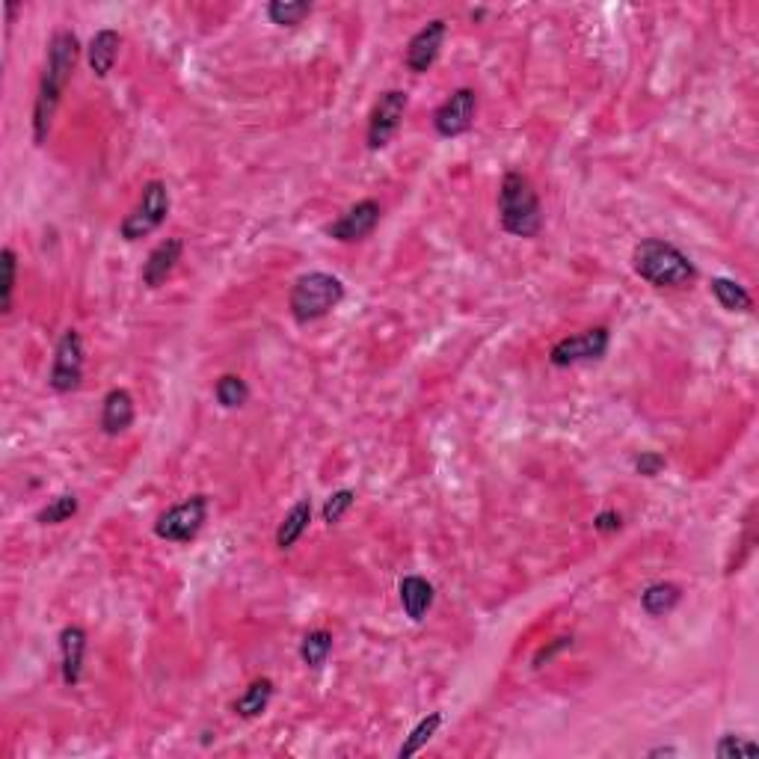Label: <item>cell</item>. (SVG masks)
<instances>
[{"label":"cell","instance_id":"obj_1","mask_svg":"<svg viewBox=\"0 0 759 759\" xmlns=\"http://www.w3.org/2000/svg\"><path fill=\"white\" fill-rule=\"evenodd\" d=\"M81 57V42L72 30H57L48 42V57H45V69L39 78V92H36V104H33V140L36 146H42L48 140L51 122L57 116V107L63 101V92L75 75Z\"/></svg>","mask_w":759,"mask_h":759},{"label":"cell","instance_id":"obj_2","mask_svg":"<svg viewBox=\"0 0 759 759\" xmlns=\"http://www.w3.org/2000/svg\"><path fill=\"white\" fill-rule=\"evenodd\" d=\"M635 273L656 288H688L697 279V267L671 241L647 238L632 250Z\"/></svg>","mask_w":759,"mask_h":759},{"label":"cell","instance_id":"obj_3","mask_svg":"<svg viewBox=\"0 0 759 759\" xmlns=\"http://www.w3.org/2000/svg\"><path fill=\"white\" fill-rule=\"evenodd\" d=\"M499 223L513 238H537L543 229L540 196L528 175L510 169L499 187Z\"/></svg>","mask_w":759,"mask_h":759},{"label":"cell","instance_id":"obj_4","mask_svg":"<svg viewBox=\"0 0 759 759\" xmlns=\"http://www.w3.org/2000/svg\"><path fill=\"white\" fill-rule=\"evenodd\" d=\"M341 300H344V282L333 273L312 270L294 282L291 297H288V309L297 324H312V321L327 318Z\"/></svg>","mask_w":759,"mask_h":759},{"label":"cell","instance_id":"obj_5","mask_svg":"<svg viewBox=\"0 0 759 759\" xmlns=\"http://www.w3.org/2000/svg\"><path fill=\"white\" fill-rule=\"evenodd\" d=\"M169 190L164 181H146L140 202L131 214H125V220L119 223V235L125 241H140L149 238L152 232H158L164 226V220L169 217Z\"/></svg>","mask_w":759,"mask_h":759},{"label":"cell","instance_id":"obj_6","mask_svg":"<svg viewBox=\"0 0 759 759\" xmlns=\"http://www.w3.org/2000/svg\"><path fill=\"white\" fill-rule=\"evenodd\" d=\"M208 519V496L196 493L164 510L155 522V534L169 543H190Z\"/></svg>","mask_w":759,"mask_h":759},{"label":"cell","instance_id":"obj_7","mask_svg":"<svg viewBox=\"0 0 759 759\" xmlns=\"http://www.w3.org/2000/svg\"><path fill=\"white\" fill-rule=\"evenodd\" d=\"M84 365V336L78 330H66L57 341V350H54V365H51V374H48V386L60 395L75 392L84 383Z\"/></svg>","mask_w":759,"mask_h":759},{"label":"cell","instance_id":"obj_8","mask_svg":"<svg viewBox=\"0 0 759 759\" xmlns=\"http://www.w3.org/2000/svg\"><path fill=\"white\" fill-rule=\"evenodd\" d=\"M407 104H410V98L404 89H389L377 98V104L368 116V149L371 152L386 149L392 143V137L398 134L401 122H404Z\"/></svg>","mask_w":759,"mask_h":759},{"label":"cell","instance_id":"obj_9","mask_svg":"<svg viewBox=\"0 0 759 759\" xmlns=\"http://www.w3.org/2000/svg\"><path fill=\"white\" fill-rule=\"evenodd\" d=\"M475 116H478V92L469 89V86H460L454 89L433 113V128L439 137L451 140V137H460L466 134L472 125H475Z\"/></svg>","mask_w":759,"mask_h":759},{"label":"cell","instance_id":"obj_10","mask_svg":"<svg viewBox=\"0 0 759 759\" xmlns=\"http://www.w3.org/2000/svg\"><path fill=\"white\" fill-rule=\"evenodd\" d=\"M611 333L608 327H593L579 336L561 338L552 350H549V362L555 368H570V365H582V362H599L608 353Z\"/></svg>","mask_w":759,"mask_h":759},{"label":"cell","instance_id":"obj_11","mask_svg":"<svg viewBox=\"0 0 759 759\" xmlns=\"http://www.w3.org/2000/svg\"><path fill=\"white\" fill-rule=\"evenodd\" d=\"M380 217H383L380 202H377V199H362V202H356L353 208H347L336 223H330L327 235H330L333 241H341V244H356V241L368 238V235L377 229Z\"/></svg>","mask_w":759,"mask_h":759},{"label":"cell","instance_id":"obj_12","mask_svg":"<svg viewBox=\"0 0 759 759\" xmlns=\"http://www.w3.org/2000/svg\"><path fill=\"white\" fill-rule=\"evenodd\" d=\"M445 36H448V24L442 18H433L410 39L404 63L413 75H424V72L433 69V63H436V57L445 45Z\"/></svg>","mask_w":759,"mask_h":759},{"label":"cell","instance_id":"obj_13","mask_svg":"<svg viewBox=\"0 0 759 759\" xmlns=\"http://www.w3.org/2000/svg\"><path fill=\"white\" fill-rule=\"evenodd\" d=\"M84 659H86V629L81 626H66L60 632V671L63 682L69 688H75L84 676Z\"/></svg>","mask_w":759,"mask_h":759},{"label":"cell","instance_id":"obj_14","mask_svg":"<svg viewBox=\"0 0 759 759\" xmlns=\"http://www.w3.org/2000/svg\"><path fill=\"white\" fill-rule=\"evenodd\" d=\"M181 253H184V241H181V238H167V241H161V244L149 253L146 264H143V285H146V288H161L169 276H172L175 264L181 261Z\"/></svg>","mask_w":759,"mask_h":759},{"label":"cell","instance_id":"obj_15","mask_svg":"<svg viewBox=\"0 0 759 759\" xmlns=\"http://www.w3.org/2000/svg\"><path fill=\"white\" fill-rule=\"evenodd\" d=\"M134 416H137V410H134V398H131L128 389H110V392L104 395V404H101V430H104L107 436L125 433V430L134 424Z\"/></svg>","mask_w":759,"mask_h":759},{"label":"cell","instance_id":"obj_16","mask_svg":"<svg viewBox=\"0 0 759 759\" xmlns=\"http://www.w3.org/2000/svg\"><path fill=\"white\" fill-rule=\"evenodd\" d=\"M119 48H122V36L116 30H98L86 48V60L95 78H107L119 60Z\"/></svg>","mask_w":759,"mask_h":759},{"label":"cell","instance_id":"obj_17","mask_svg":"<svg viewBox=\"0 0 759 759\" xmlns=\"http://www.w3.org/2000/svg\"><path fill=\"white\" fill-rule=\"evenodd\" d=\"M398 593H401V605H404V614L413 620V623H422L433 605V585L422 579V576H404L401 585H398Z\"/></svg>","mask_w":759,"mask_h":759},{"label":"cell","instance_id":"obj_18","mask_svg":"<svg viewBox=\"0 0 759 759\" xmlns=\"http://www.w3.org/2000/svg\"><path fill=\"white\" fill-rule=\"evenodd\" d=\"M309 525H312V502H309V499H300L297 505L285 513V519L279 522V528H276V546H279L282 552L294 549L297 540L309 531Z\"/></svg>","mask_w":759,"mask_h":759},{"label":"cell","instance_id":"obj_19","mask_svg":"<svg viewBox=\"0 0 759 759\" xmlns=\"http://www.w3.org/2000/svg\"><path fill=\"white\" fill-rule=\"evenodd\" d=\"M709 288H712V297L721 303V309H727V312H754V297L745 291V285H739L727 276H715L709 282Z\"/></svg>","mask_w":759,"mask_h":759},{"label":"cell","instance_id":"obj_20","mask_svg":"<svg viewBox=\"0 0 759 759\" xmlns=\"http://www.w3.org/2000/svg\"><path fill=\"white\" fill-rule=\"evenodd\" d=\"M270 700H273V679H270V676H261V679L250 682V688L232 703V709H235V715H241V718H258V715L270 706Z\"/></svg>","mask_w":759,"mask_h":759},{"label":"cell","instance_id":"obj_21","mask_svg":"<svg viewBox=\"0 0 759 759\" xmlns=\"http://www.w3.org/2000/svg\"><path fill=\"white\" fill-rule=\"evenodd\" d=\"M682 599V591L674 582H656L650 585L647 591L641 593V608L650 614V617H662V614H671L676 605Z\"/></svg>","mask_w":759,"mask_h":759},{"label":"cell","instance_id":"obj_22","mask_svg":"<svg viewBox=\"0 0 759 759\" xmlns=\"http://www.w3.org/2000/svg\"><path fill=\"white\" fill-rule=\"evenodd\" d=\"M312 3L309 0H270L267 3V18L276 27H297L303 24V18L312 15Z\"/></svg>","mask_w":759,"mask_h":759},{"label":"cell","instance_id":"obj_23","mask_svg":"<svg viewBox=\"0 0 759 759\" xmlns=\"http://www.w3.org/2000/svg\"><path fill=\"white\" fill-rule=\"evenodd\" d=\"M214 395H217V404L226 407V410H238L250 401V386L244 377L238 374H223L214 386Z\"/></svg>","mask_w":759,"mask_h":759},{"label":"cell","instance_id":"obj_24","mask_svg":"<svg viewBox=\"0 0 759 759\" xmlns=\"http://www.w3.org/2000/svg\"><path fill=\"white\" fill-rule=\"evenodd\" d=\"M333 653V635L327 629H312L300 644V659L309 668H321Z\"/></svg>","mask_w":759,"mask_h":759},{"label":"cell","instance_id":"obj_25","mask_svg":"<svg viewBox=\"0 0 759 759\" xmlns=\"http://www.w3.org/2000/svg\"><path fill=\"white\" fill-rule=\"evenodd\" d=\"M442 727V715L439 712H430L427 718H422L416 727H413V733L404 739V745H401V751H398V757L401 759H410L413 754H419L424 745L436 736V730Z\"/></svg>","mask_w":759,"mask_h":759},{"label":"cell","instance_id":"obj_26","mask_svg":"<svg viewBox=\"0 0 759 759\" xmlns=\"http://www.w3.org/2000/svg\"><path fill=\"white\" fill-rule=\"evenodd\" d=\"M75 513H78V496L63 493V496L51 499L48 505L36 513V522H39V525H60V522H69Z\"/></svg>","mask_w":759,"mask_h":759},{"label":"cell","instance_id":"obj_27","mask_svg":"<svg viewBox=\"0 0 759 759\" xmlns=\"http://www.w3.org/2000/svg\"><path fill=\"white\" fill-rule=\"evenodd\" d=\"M715 754L721 759H739V757H759V745L745 739V736H721V742L715 745Z\"/></svg>","mask_w":759,"mask_h":759},{"label":"cell","instance_id":"obj_28","mask_svg":"<svg viewBox=\"0 0 759 759\" xmlns=\"http://www.w3.org/2000/svg\"><path fill=\"white\" fill-rule=\"evenodd\" d=\"M3 294H0V312L9 315L12 312V294H15V279H18V261H15V250L6 247L3 253Z\"/></svg>","mask_w":759,"mask_h":759},{"label":"cell","instance_id":"obj_29","mask_svg":"<svg viewBox=\"0 0 759 759\" xmlns=\"http://www.w3.org/2000/svg\"><path fill=\"white\" fill-rule=\"evenodd\" d=\"M353 505H356V493H353V490H338V493H333V496L324 502L321 516H324L327 525H338Z\"/></svg>","mask_w":759,"mask_h":759},{"label":"cell","instance_id":"obj_30","mask_svg":"<svg viewBox=\"0 0 759 759\" xmlns=\"http://www.w3.org/2000/svg\"><path fill=\"white\" fill-rule=\"evenodd\" d=\"M665 466H668V460H665L659 451H641V454L635 457V472L644 475V478H656Z\"/></svg>","mask_w":759,"mask_h":759},{"label":"cell","instance_id":"obj_31","mask_svg":"<svg viewBox=\"0 0 759 759\" xmlns=\"http://www.w3.org/2000/svg\"><path fill=\"white\" fill-rule=\"evenodd\" d=\"M593 528H596L599 534H614V531L623 528V516H620L617 510H602V513H596Z\"/></svg>","mask_w":759,"mask_h":759},{"label":"cell","instance_id":"obj_32","mask_svg":"<svg viewBox=\"0 0 759 759\" xmlns=\"http://www.w3.org/2000/svg\"><path fill=\"white\" fill-rule=\"evenodd\" d=\"M567 647H573V638H558L555 644L543 647V650L534 656V668H543V662H549L552 656H558V653H561V650H567Z\"/></svg>","mask_w":759,"mask_h":759},{"label":"cell","instance_id":"obj_33","mask_svg":"<svg viewBox=\"0 0 759 759\" xmlns=\"http://www.w3.org/2000/svg\"><path fill=\"white\" fill-rule=\"evenodd\" d=\"M674 754H676L674 748H653L647 757H674Z\"/></svg>","mask_w":759,"mask_h":759}]
</instances>
